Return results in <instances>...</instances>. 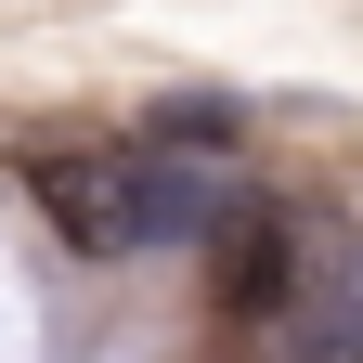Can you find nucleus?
I'll return each instance as SVG.
<instances>
[{"label": "nucleus", "instance_id": "obj_1", "mask_svg": "<svg viewBox=\"0 0 363 363\" xmlns=\"http://www.w3.org/2000/svg\"><path fill=\"white\" fill-rule=\"evenodd\" d=\"M26 195L65 220L78 259H156V247H195L234 182L220 169H169V156H39Z\"/></svg>", "mask_w": 363, "mask_h": 363}]
</instances>
